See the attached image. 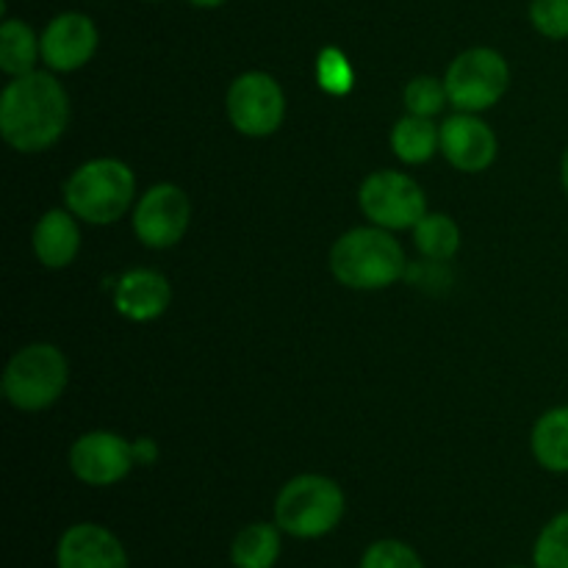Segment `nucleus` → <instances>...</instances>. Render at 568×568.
Segmentation results:
<instances>
[{"instance_id":"6","label":"nucleus","mask_w":568,"mask_h":568,"mask_svg":"<svg viewBox=\"0 0 568 568\" xmlns=\"http://www.w3.org/2000/svg\"><path fill=\"white\" fill-rule=\"evenodd\" d=\"M449 105L466 114H480L508 94L510 67L494 48L464 50L444 75Z\"/></svg>"},{"instance_id":"27","label":"nucleus","mask_w":568,"mask_h":568,"mask_svg":"<svg viewBox=\"0 0 568 568\" xmlns=\"http://www.w3.org/2000/svg\"><path fill=\"white\" fill-rule=\"evenodd\" d=\"M510 568H525V566H510Z\"/></svg>"},{"instance_id":"17","label":"nucleus","mask_w":568,"mask_h":568,"mask_svg":"<svg viewBox=\"0 0 568 568\" xmlns=\"http://www.w3.org/2000/svg\"><path fill=\"white\" fill-rule=\"evenodd\" d=\"M283 536L286 532L277 525L253 521L236 532L231 544L233 568H275L283 552Z\"/></svg>"},{"instance_id":"2","label":"nucleus","mask_w":568,"mask_h":568,"mask_svg":"<svg viewBox=\"0 0 568 568\" xmlns=\"http://www.w3.org/2000/svg\"><path fill=\"white\" fill-rule=\"evenodd\" d=\"M331 272L342 286L355 292L388 288L405 272L403 244L386 227H353L331 247Z\"/></svg>"},{"instance_id":"11","label":"nucleus","mask_w":568,"mask_h":568,"mask_svg":"<svg viewBox=\"0 0 568 568\" xmlns=\"http://www.w3.org/2000/svg\"><path fill=\"white\" fill-rule=\"evenodd\" d=\"M39 44L44 67L53 72H75L92 61L98 50V28L81 11H64L48 22Z\"/></svg>"},{"instance_id":"19","label":"nucleus","mask_w":568,"mask_h":568,"mask_svg":"<svg viewBox=\"0 0 568 568\" xmlns=\"http://www.w3.org/2000/svg\"><path fill=\"white\" fill-rule=\"evenodd\" d=\"M39 59H42V44L31 26L22 20H6L0 26V70L11 78H20L37 70Z\"/></svg>"},{"instance_id":"14","label":"nucleus","mask_w":568,"mask_h":568,"mask_svg":"<svg viewBox=\"0 0 568 568\" xmlns=\"http://www.w3.org/2000/svg\"><path fill=\"white\" fill-rule=\"evenodd\" d=\"M172 300V286L161 272L133 270L120 277L114 288V305L125 320L150 322L166 311Z\"/></svg>"},{"instance_id":"9","label":"nucleus","mask_w":568,"mask_h":568,"mask_svg":"<svg viewBox=\"0 0 568 568\" xmlns=\"http://www.w3.org/2000/svg\"><path fill=\"white\" fill-rule=\"evenodd\" d=\"M192 203L175 183L150 186L133 205V233L150 250L175 247L189 231Z\"/></svg>"},{"instance_id":"10","label":"nucleus","mask_w":568,"mask_h":568,"mask_svg":"<svg viewBox=\"0 0 568 568\" xmlns=\"http://www.w3.org/2000/svg\"><path fill=\"white\" fill-rule=\"evenodd\" d=\"M67 464H70L72 475L81 483H87V486H116V483H122L131 475L133 464H136V447H131L116 433L94 430L75 438Z\"/></svg>"},{"instance_id":"26","label":"nucleus","mask_w":568,"mask_h":568,"mask_svg":"<svg viewBox=\"0 0 568 568\" xmlns=\"http://www.w3.org/2000/svg\"><path fill=\"white\" fill-rule=\"evenodd\" d=\"M192 6H197V9H216V6H222L225 0H189Z\"/></svg>"},{"instance_id":"5","label":"nucleus","mask_w":568,"mask_h":568,"mask_svg":"<svg viewBox=\"0 0 568 568\" xmlns=\"http://www.w3.org/2000/svg\"><path fill=\"white\" fill-rule=\"evenodd\" d=\"M67 381H70V364L64 353L53 344L39 342L11 355L0 388L17 410L37 414V410L50 408L64 394Z\"/></svg>"},{"instance_id":"18","label":"nucleus","mask_w":568,"mask_h":568,"mask_svg":"<svg viewBox=\"0 0 568 568\" xmlns=\"http://www.w3.org/2000/svg\"><path fill=\"white\" fill-rule=\"evenodd\" d=\"M442 148V125L430 116L408 114L394 122L392 128V150L405 164H425Z\"/></svg>"},{"instance_id":"25","label":"nucleus","mask_w":568,"mask_h":568,"mask_svg":"<svg viewBox=\"0 0 568 568\" xmlns=\"http://www.w3.org/2000/svg\"><path fill=\"white\" fill-rule=\"evenodd\" d=\"M560 183H564V192L568 194V148L564 153V161H560Z\"/></svg>"},{"instance_id":"1","label":"nucleus","mask_w":568,"mask_h":568,"mask_svg":"<svg viewBox=\"0 0 568 568\" xmlns=\"http://www.w3.org/2000/svg\"><path fill=\"white\" fill-rule=\"evenodd\" d=\"M70 122V98L50 72L11 78L0 94V133L17 153L53 148Z\"/></svg>"},{"instance_id":"24","label":"nucleus","mask_w":568,"mask_h":568,"mask_svg":"<svg viewBox=\"0 0 568 568\" xmlns=\"http://www.w3.org/2000/svg\"><path fill=\"white\" fill-rule=\"evenodd\" d=\"M530 22L541 37L564 42L568 39V0H532Z\"/></svg>"},{"instance_id":"21","label":"nucleus","mask_w":568,"mask_h":568,"mask_svg":"<svg viewBox=\"0 0 568 568\" xmlns=\"http://www.w3.org/2000/svg\"><path fill=\"white\" fill-rule=\"evenodd\" d=\"M532 568H568V510L541 527L532 544Z\"/></svg>"},{"instance_id":"12","label":"nucleus","mask_w":568,"mask_h":568,"mask_svg":"<svg viewBox=\"0 0 568 568\" xmlns=\"http://www.w3.org/2000/svg\"><path fill=\"white\" fill-rule=\"evenodd\" d=\"M55 568H131V560L109 527L81 521L61 532L55 544Z\"/></svg>"},{"instance_id":"7","label":"nucleus","mask_w":568,"mask_h":568,"mask_svg":"<svg viewBox=\"0 0 568 568\" xmlns=\"http://www.w3.org/2000/svg\"><path fill=\"white\" fill-rule=\"evenodd\" d=\"M358 205L372 225L386 231H414L427 214V197L419 183L397 170L372 172L358 189Z\"/></svg>"},{"instance_id":"8","label":"nucleus","mask_w":568,"mask_h":568,"mask_svg":"<svg viewBox=\"0 0 568 568\" xmlns=\"http://www.w3.org/2000/svg\"><path fill=\"white\" fill-rule=\"evenodd\" d=\"M225 109L239 133L264 139L286 120V94L270 72H244L227 89Z\"/></svg>"},{"instance_id":"23","label":"nucleus","mask_w":568,"mask_h":568,"mask_svg":"<svg viewBox=\"0 0 568 568\" xmlns=\"http://www.w3.org/2000/svg\"><path fill=\"white\" fill-rule=\"evenodd\" d=\"M403 100L408 114L430 116V120L438 114V111H444V105L449 103L447 87H444V81H438V78L433 75L414 78V81L405 87Z\"/></svg>"},{"instance_id":"22","label":"nucleus","mask_w":568,"mask_h":568,"mask_svg":"<svg viewBox=\"0 0 568 568\" xmlns=\"http://www.w3.org/2000/svg\"><path fill=\"white\" fill-rule=\"evenodd\" d=\"M358 568H425V560L410 544L381 538L364 549Z\"/></svg>"},{"instance_id":"4","label":"nucleus","mask_w":568,"mask_h":568,"mask_svg":"<svg viewBox=\"0 0 568 568\" xmlns=\"http://www.w3.org/2000/svg\"><path fill=\"white\" fill-rule=\"evenodd\" d=\"M347 497L342 486L325 475H297L275 499V525L297 541L325 538L342 525Z\"/></svg>"},{"instance_id":"16","label":"nucleus","mask_w":568,"mask_h":568,"mask_svg":"<svg viewBox=\"0 0 568 568\" xmlns=\"http://www.w3.org/2000/svg\"><path fill=\"white\" fill-rule=\"evenodd\" d=\"M530 449L541 469L568 475V405H558L538 416L532 425Z\"/></svg>"},{"instance_id":"20","label":"nucleus","mask_w":568,"mask_h":568,"mask_svg":"<svg viewBox=\"0 0 568 568\" xmlns=\"http://www.w3.org/2000/svg\"><path fill=\"white\" fill-rule=\"evenodd\" d=\"M414 244L425 258L449 261L460 250V227L447 214H425L414 227Z\"/></svg>"},{"instance_id":"15","label":"nucleus","mask_w":568,"mask_h":568,"mask_svg":"<svg viewBox=\"0 0 568 568\" xmlns=\"http://www.w3.org/2000/svg\"><path fill=\"white\" fill-rule=\"evenodd\" d=\"M33 253L48 270H64L81 250V231L70 209H53L33 227Z\"/></svg>"},{"instance_id":"3","label":"nucleus","mask_w":568,"mask_h":568,"mask_svg":"<svg viewBox=\"0 0 568 568\" xmlns=\"http://www.w3.org/2000/svg\"><path fill=\"white\" fill-rule=\"evenodd\" d=\"M136 175L120 159H92L64 183V203L89 225H111L131 211Z\"/></svg>"},{"instance_id":"13","label":"nucleus","mask_w":568,"mask_h":568,"mask_svg":"<svg viewBox=\"0 0 568 568\" xmlns=\"http://www.w3.org/2000/svg\"><path fill=\"white\" fill-rule=\"evenodd\" d=\"M497 133L475 114H458L447 116L442 122V148L438 153H444V159L460 172H483L494 164L497 159Z\"/></svg>"}]
</instances>
